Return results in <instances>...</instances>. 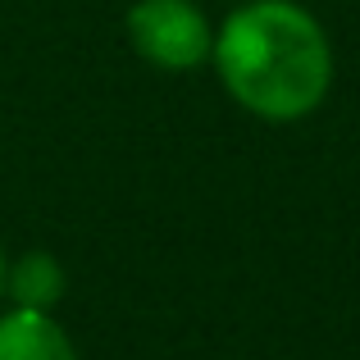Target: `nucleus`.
I'll return each mask as SVG.
<instances>
[{"label": "nucleus", "instance_id": "f257e3e1", "mask_svg": "<svg viewBox=\"0 0 360 360\" xmlns=\"http://www.w3.org/2000/svg\"><path fill=\"white\" fill-rule=\"evenodd\" d=\"M210 55L233 101L269 123L306 119L333 82L324 27L292 0H251L233 9Z\"/></svg>", "mask_w": 360, "mask_h": 360}, {"label": "nucleus", "instance_id": "f03ea898", "mask_svg": "<svg viewBox=\"0 0 360 360\" xmlns=\"http://www.w3.org/2000/svg\"><path fill=\"white\" fill-rule=\"evenodd\" d=\"M128 41L165 73L201 69L214 51V27L192 0H137L128 9Z\"/></svg>", "mask_w": 360, "mask_h": 360}, {"label": "nucleus", "instance_id": "7ed1b4c3", "mask_svg": "<svg viewBox=\"0 0 360 360\" xmlns=\"http://www.w3.org/2000/svg\"><path fill=\"white\" fill-rule=\"evenodd\" d=\"M0 360H78V352L51 310L14 306L0 315Z\"/></svg>", "mask_w": 360, "mask_h": 360}, {"label": "nucleus", "instance_id": "20e7f679", "mask_svg": "<svg viewBox=\"0 0 360 360\" xmlns=\"http://www.w3.org/2000/svg\"><path fill=\"white\" fill-rule=\"evenodd\" d=\"M5 292L18 301V306L51 310L55 301L64 297V269H60V260L46 255V251H27L14 269H5Z\"/></svg>", "mask_w": 360, "mask_h": 360}, {"label": "nucleus", "instance_id": "39448f33", "mask_svg": "<svg viewBox=\"0 0 360 360\" xmlns=\"http://www.w3.org/2000/svg\"><path fill=\"white\" fill-rule=\"evenodd\" d=\"M5 269L9 264H5V251H0V297H5Z\"/></svg>", "mask_w": 360, "mask_h": 360}]
</instances>
